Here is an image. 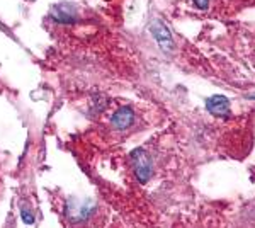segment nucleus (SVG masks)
<instances>
[{
  "label": "nucleus",
  "instance_id": "2",
  "mask_svg": "<svg viewBox=\"0 0 255 228\" xmlns=\"http://www.w3.org/2000/svg\"><path fill=\"white\" fill-rule=\"evenodd\" d=\"M131 160H133L134 165V176L139 182H148L151 177V172H153V165H151V159L146 153V150L143 148H134L131 152Z\"/></svg>",
  "mask_w": 255,
  "mask_h": 228
},
{
  "label": "nucleus",
  "instance_id": "8",
  "mask_svg": "<svg viewBox=\"0 0 255 228\" xmlns=\"http://www.w3.org/2000/svg\"><path fill=\"white\" fill-rule=\"evenodd\" d=\"M194 3H196V7L197 9H208V5H209V0H194Z\"/></svg>",
  "mask_w": 255,
  "mask_h": 228
},
{
  "label": "nucleus",
  "instance_id": "1",
  "mask_svg": "<svg viewBox=\"0 0 255 228\" xmlns=\"http://www.w3.org/2000/svg\"><path fill=\"white\" fill-rule=\"evenodd\" d=\"M65 213H67V218L72 223H84L96 213V203L92 200H75V198H70L67 201Z\"/></svg>",
  "mask_w": 255,
  "mask_h": 228
},
{
  "label": "nucleus",
  "instance_id": "6",
  "mask_svg": "<svg viewBox=\"0 0 255 228\" xmlns=\"http://www.w3.org/2000/svg\"><path fill=\"white\" fill-rule=\"evenodd\" d=\"M51 15L55 17V20H60V22H73V20H77V10L70 3L56 5L51 10Z\"/></svg>",
  "mask_w": 255,
  "mask_h": 228
},
{
  "label": "nucleus",
  "instance_id": "4",
  "mask_svg": "<svg viewBox=\"0 0 255 228\" xmlns=\"http://www.w3.org/2000/svg\"><path fill=\"white\" fill-rule=\"evenodd\" d=\"M206 109L213 116L226 118L230 114V101L225 95H213V97H209L206 101Z\"/></svg>",
  "mask_w": 255,
  "mask_h": 228
},
{
  "label": "nucleus",
  "instance_id": "5",
  "mask_svg": "<svg viewBox=\"0 0 255 228\" xmlns=\"http://www.w3.org/2000/svg\"><path fill=\"white\" fill-rule=\"evenodd\" d=\"M133 121H134V113L129 106L119 107L116 113L113 114V118H111V124L116 130H128L133 124Z\"/></svg>",
  "mask_w": 255,
  "mask_h": 228
},
{
  "label": "nucleus",
  "instance_id": "3",
  "mask_svg": "<svg viewBox=\"0 0 255 228\" xmlns=\"http://www.w3.org/2000/svg\"><path fill=\"white\" fill-rule=\"evenodd\" d=\"M150 31L151 34H153L155 41L160 44V48L163 49V51H172L174 49V39H172V32L168 31V27L165 24L162 22V20H153L150 26Z\"/></svg>",
  "mask_w": 255,
  "mask_h": 228
},
{
  "label": "nucleus",
  "instance_id": "7",
  "mask_svg": "<svg viewBox=\"0 0 255 228\" xmlns=\"http://www.w3.org/2000/svg\"><path fill=\"white\" fill-rule=\"evenodd\" d=\"M20 218H22V222L26 223V225H32V223H34V217L29 213V210L27 208L20 210Z\"/></svg>",
  "mask_w": 255,
  "mask_h": 228
}]
</instances>
